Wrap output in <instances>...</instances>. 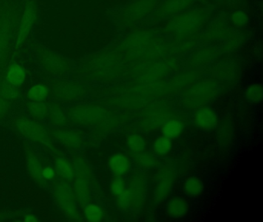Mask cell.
Wrapping results in <instances>:
<instances>
[{"label": "cell", "mask_w": 263, "mask_h": 222, "mask_svg": "<svg viewBox=\"0 0 263 222\" xmlns=\"http://www.w3.org/2000/svg\"><path fill=\"white\" fill-rule=\"evenodd\" d=\"M9 111L8 100L3 97L0 94V120L4 119L7 116Z\"/></svg>", "instance_id": "35"}, {"label": "cell", "mask_w": 263, "mask_h": 222, "mask_svg": "<svg viewBox=\"0 0 263 222\" xmlns=\"http://www.w3.org/2000/svg\"><path fill=\"white\" fill-rule=\"evenodd\" d=\"M231 20L236 27H243L249 23V17L243 11L237 10L231 15Z\"/></svg>", "instance_id": "31"}, {"label": "cell", "mask_w": 263, "mask_h": 222, "mask_svg": "<svg viewBox=\"0 0 263 222\" xmlns=\"http://www.w3.org/2000/svg\"><path fill=\"white\" fill-rule=\"evenodd\" d=\"M36 18H37V9H36L34 3L31 2L26 6L25 10L23 14L17 41H16V47L21 46L28 38L29 35L36 23Z\"/></svg>", "instance_id": "10"}, {"label": "cell", "mask_w": 263, "mask_h": 222, "mask_svg": "<svg viewBox=\"0 0 263 222\" xmlns=\"http://www.w3.org/2000/svg\"><path fill=\"white\" fill-rule=\"evenodd\" d=\"M27 72L21 65L18 63H12L7 72V83L12 86L19 87L25 82Z\"/></svg>", "instance_id": "21"}, {"label": "cell", "mask_w": 263, "mask_h": 222, "mask_svg": "<svg viewBox=\"0 0 263 222\" xmlns=\"http://www.w3.org/2000/svg\"><path fill=\"white\" fill-rule=\"evenodd\" d=\"M127 189L130 194L132 200L130 207L135 209L141 208L145 196V180L144 176L140 173L134 174Z\"/></svg>", "instance_id": "11"}, {"label": "cell", "mask_w": 263, "mask_h": 222, "mask_svg": "<svg viewBox=\"0 0 263 222\" xmlns=\"http://www.w3.org/2000/svg\"><path fill=\"white\" fill-rule=\"evenodd\" d=\"M4 217V216L3 214H0V220H3V217Z\"/></svg>", "instance_id": "38"}, {"label": "cell", "mask_w": 263, "mask_h": 222, "mask_svg": "<svg viewBox=\"0 0 263 222\" xmlns=\"http://www.w3.org/2000/svg\"><path fill=\"white\" fill-rule=\"evenodd\" d=\"M217 85L213 81H204L194 86L189 95L195 100V103H202L203 100H207L213 97L216 92Z\"/></svg>", "instance_id": "16"}, {"label": "cell", "mask_w": 263, "mask_h": 222, "mask_svg": "<svg viewBox=\"0 0 263 222\" xmlns=\"http://www.w3.org/2000/svg\"><path fill=\"white\" fill-rule=\"evenodd\" d=\"M23 220L27 222H36L38 221L39 219H38V217H36L34 214H31V213H27V214H24Z\"/></svg>", "instance_id": "37"}, {"label": "cell", "mask_w": 263, "mask_h": 222, "mask_svg": "<svg viewBox=\"0 0 263 222\" xmlns=\"http://www.w3.org/2000/svg\"><path fill=\"white\" fill-rule=\"evenodd\" d=\"M189 211V205L184 199L179 197H173L167 205V213L174 218L184 217Z\"/></svg>", "instance_id": "20"}, {"label": "cell", "mask_w": 263, "mask_h": 222, "mask_svg": "<svg viewBox=\"0 0 263 222\" xmlns=\"http://www.w3.org/2000/svg\"><path fill=\"white\" fill-rule=\"evenodd\" d=\"M108 166L115 176L122 177L130 171L132 163L127 156L121 153H118L110 157Z\"/></svg>", "instance_id": "17"}, {"label": "cell", "mask_w": 263, "mask_h": 222, "mask_svg": "<svg viewBox=\"0 0 263 222\" xmlns=\"http://www.w3.org/2000/svg\"><path fill=\"white\" fill-rule=\"evenodd\" d=\"M27 110L29 114L33 118L37 120H43V119L48 117L49 114V105L43 103V102H31L27 105Z\"/></svg>", "instance_id": "26"}, {"label": "cell", "mask_w": 263, "mask_h": 222, "mask_svg": "<svg viewBox=\"0 0 263 222\" xmlns=\"http://www.w3.org/2000/svg\"><path fill=\"white\" fill-rule=\"evenodd\" d=\"M36 57L41 67L50 75L63 77L71 69V63L68 59L47 48L37 49Z\"/></svg>", "instance_id": "5"}, {"label": "cell", "mask_w": 263, "mask_h": 222, "mask_svg": "<svg viewBox=\"0 0 263 222\" xmlns=\"http://www.w3.org/2000/svg\"><path fill=\"white\" fill-rule=\"evenodd\" d=\"M127 189L125 180L122 177H117L114 179L110 184V191L114 195L118 197Z\"/></svg>", "instance_id": "32"}, {"label": "cell", "mask_w": 263, "mask_h": 222, "mask_svg": "<svg viewBox=\"0 0 263 222\" xmlns=\"http://www.w3.org/2000/svg\"><path fill=\"white\" fill-rule=\"evenodd\" d=\"M117 200H118V205L121 208H127L130 207L132 200H130V194L127 189L117 197Z\"/></svg>", "instance_id": "34"}, {"label": "cell", "mask_w": 263, "mask_h": 222, "mask_svg": "<svg viewBox=\"0 0 263 222\" xmlns=\"http://www.w3.org/2000/svg\"><path fill=\"white\" fill-rule=\"evenodd\" d=\"M153 149L155 154L158 155H167L172 149V140L164 136H161L154 142Z\"/></svg>", "instance_id": "27"}, {"label": "cell", "mask_w": 263, "mask_h": 222, "mask_svg": "<svg viewBox=\"0 0 263 222\" xmlns=\"http://www.w3.org/2000/svg\"><path fill=\"white\" fill-rule=\"evenodd\" d=\"M246 97L251 103H258L262 99V87L261 85L252 84L246 89Z\"/></svg>", "instance_id": "29"}, {"label": "cell", "mask_w": 263, "mask_h": 222, "mask_svg": "<svg viewBox=\"0 0 263 222\" xmlns=\"http://www.w3.org/2000/svg\"><path fill=\"white\" fill-rule=\"evenodd\" d=\"M183 131V124L180 120L172 119L165 122L161 128L163 136L167 138L175 139L178 137Z\"/></svg>", "instance_id": "25"}, {"label": "cell", "mask_w": 263, "mask_h": 222, "mask_svg": "<svg viewBox=\"0 0 263 222\" xmlns=\"http://www.w3.org/2000/svg\"><path fill=\"white\" fill-rule=\"evenodd\" d=\"M195 121L200 129L211 131L218 125V116L212 108L204 106L195 113Z\"/></svg>", "instance_id": "15"}, {"label": "cell", "mask_w": 263, "mask_h": 222, "mask_svg": "<svg viewBox=\"0 0 263 222\" xmlns=\"http://www.w3.org/2000/svg\"><path fill=\"white\" fill-rule=\"evenodd\" d=\"M88 91L84 83L74 80H61L55 82L52 86L53 97L61 101L68 102L84 97Z\"/></svg>", "instance_id": "6"}, {"label": "cell", "mask_w": 263, "mask_h": 222, "mask_svg": "<svg viewBox=\"0 0 263 222\" xmlns=\"http://www.w3.org/2000/svg\"><path fill=\"white\" fill-rule=\"evenodd\" d=\"M26 164H27V171L30 174V177L41 186L45 187L47 181L43 177V166L37 154L33 150H28L26 154Z\"/></svg>", "instance_id": "14"}, {"label": "cell", "mask_w": 263, "mask_h": 222, "mask_svg": "<svg viewBox=\"0 0 263 222\" xmlns=\"http://www.w3.org/2000/svg\"><path fill=\"white\" fill-rule=\"evenodd\" d=\"M50 94L49 86L45 83H39L31 86L27 92V97L31 102H44Z\"/></svg>", "instance_id": "22"}, {"label": "cell", "mask_w": 263, "mask_h": 222, "mask_svg": "<svg viewBox=\"0 0 263 222\" xmlns=\"http://www.w3.org/2000/svg\"><path fill=\"white\" fill-rule=\"evenodd\" d=\"M48 117L50 123L58 128L66 127L69 123L67 113L56 103H51L49 105Z\"/></svg>", "instance_id": "19"}, {"label": "cell", "mask_w": 263, "mask_h": 222, "mask_svg": "<svg viewBox=\"0 0 263 222\" xmlns=\"http://www.w3.org/2000/svg\"><path fill=\"white\" fill-rule=\"evenodd\" d=\"M53 197L57 205L67 219L73 221L81 220L78 203L75 197L71 182L61 180L53 188Z\"/></svg>", "instance_id": "2"}, {"label": "cell", "mask_w": 263, "mask_h": 222, "mask_svg": "<svg viewBox=\"0 0 263 222\" xmlns=\"http://www.w3.org/2000/svg\"><path fill=\"white\" fill-rule=\"evenodd\" d=\"M54 170L56 174L63 180L66 181H73L74 177V168L73 163L67 157L64 156H59L57 157L54 161Z\"/></svg>", "instance_id": "18"}, {"label": "cell", "mask_w": 263, "mask_h": 222, "mask_svg": "<svg viewBox=\"0 0 263 222\" xmlns=\"http://www.w3.org/2000/svg\"><path fill=\"white\" fill-rule=\"evenodd\" d=\"M50 134L53 140H57L69 149H78L82 143V136L73 130L59 128L50 131Z\"/></svg>", "instance_id": "13"}, {"label": "cell", "mask_w": 263, "mask_h": 222, "mask_svg": "<svg viewBox=\"0 0 263 222\" xmlns=\"http://www.w3.org/2000/svg\"><path fill=\"white\" fill-rule=\"evenodd\" d=\"M0 94H2L3 97L9 101V100L17 98L19 91L17 90L16 86H12L8 83L7 84L3 85L0 87Z\"/></svg>", "instance_id": "33"}, {"label": "cell", "mask_w": 263, "mask_h": 222, "mask_svg": "<svg viewBox=\"0 0 263 222\" xmlns=\"http://www.w3.org/2000/svg\"><path fill=\"white\" fill-rule=\"evenodd\" d=\"M175 180V173L173 168L165 166L160 170L157 176L154 191V200L156 203H160L168 197L172 192Z\"/></svg>", "instance_id": "8"}, {"label": "cell", "mask_w": 263, "mask_h": 222, "mask_svg": "<svg viewBox=\"0 0 263 222\" xmlns=\"http://www.w3.org/2000/svg\"><path fill=\"white\" fill-rule=\"evenodd\" d=\"M197 0H166L155 12L156 18H172L189 9Z\"/></svg>", "instance_id": "12"}, {"label": "cell", "mask_w": 263, "mask_h": 222, "mask_svg": "<svg viewBox=\"0 0 263 222\" xmlns=\"http://www.w3.org/2000/svg\"><path fill=\"white\" fill-rule=\"evenodd\" d=\"M127 146L132 154H138L145 150V140L139 134H132L127 138Z\"/></svg>", "instance_id": "28"}, {"label": "cell", "mask_w": 263, "mask_h": 222, "mask_svg": "<svg viewBox=\"0 0 263 222\" xmlns=\"http://www.w3.org/2000/svg\"><path fill=\"white\" fill-rule=\"evenodd\" d=\"M183 189L189 197H198L204 191V183L198 177H190L184 181Z\"/></svg>", "instance_id": "23"}, {"label": "cell", "mask_w": 263, "mask_h": 222, "mask_svg": "<svg viewBox=\"0 0 263 222\" xmlns=\"http://www.w3.org/2000/svg\"><path fill=\"white\" fill-rule=\"evenodd\" d=\"M136 160L139 165L146 168H152L155 166L157 162L155 155H153L152 153L144 151L137 154Z\"/></svg>", "instance_id": "30"}, {"label": "cell", "mask_w": 263, "mask_h": 222, "mask_svg": "<svg viewBox=\"0 0 263 222\" xmlns=\"http://www.w3.org/2000/svg\"><path fill=\"white\" fill-rule=\"evenodd\" d=\"M158 0H136L123 11L121 18L126 23H133L150 13L156 7Z\"/></svg>", "instance_id": "9"}, {"label": "cell", "mask_w": 263, "mask_h": 222, "mask_svg": "<svg viewBox=\"0 0 263 222\" xmlns=\"http://www.w3.org/2000/svg\"><path fill=\"white\" fill-rule=\"evenodd\" d=\"M13 125L21 135L31 141L45 145H50L53 143L50 131L33 119L21 116L15 119Z\"/></svg>", "instance_id": "4"}, {"label": "cell", "mask_w": 263, "mask_h": 222, "mask_svg": "<svg viewBox=\"0 0 263 222\" xmlns=\"http://www.w3.org/2000/svg\"><path fill=\"white\" fill-rule=\"evenodd\" d=\"M83 214L85 220L90 222L101 221L104 217V210L95 203H87L84 205Z\"/></svg>", "instance_id": "24"}, {"label": "cell", "mask_w": 263, "mask_h": 222, "mask_svg": "<svg viewBox=\"0 0 263 222\" xmlns=\"http://www.w3.org/2000/svg\"><path fill=\"white\" fill-rule=\"evenodd\" d=\"M207 12L201 9L184 11L172 17L165 29L175 35H185L199 29L207 22Z\"/></svg>", "instance_id": "1"}, {"label": "cell", "mask_w": 263, "mask_h": 222, "mask_svg": "<svg viewBox=\"0 0 263 222\" xmlns=\"http://www.w3.org/2000/svg\"><path fill=\"white\" fill-rule=\"evenodd\" d=\"M56 171H55L54 168L50 166L44 168V170H43V177H44L47 181L53 180L55 177H56Z\"/></svg>", "instance_id": "36"}, {"label": "cell", "mask_w": 263, "mask_h": 222, "mask_svg": "<svg viewBox=\"0 0 263 222\" xmlns=\"http://www.w3.org/2000/svg\"><path fill=\"white\" fill-rule=\"evenodd\" d=\"M74 177L73 179V190L78 205L84 206L89 203L91 197V173L85 160L81 157L73 159Z\"/></svg>", "instance_id": "3"}, {"label": "cell", "mask_w": 263, "mask_h": 222, "mask_svg": "<svg viewBox=\"0 0 263 222\" xmlns=\"http://www.w3.org/2000/svg\"><path fill=\"white\" fill-rule=\"evenodd\" d=\"M69 123L81 126H90L97 123L103 115V111L93 105L70 106L66 111Z\"/></svg>", "instance_id": "7"}]
</instances>
